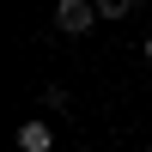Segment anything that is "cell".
Here are the masks:
<instances>
[{
  "instance_id": "3957f363",
  "label": "cell",
  "mask_w": 152,
  "mask_h": 152,
  "mask_svg": "<svg viewBox=\"0 0 152 152\" xmlns=\"http://www.w3.org/2000/svg\"><path fill=\"white\" fill-rule=\"evenodd\" d=\"M134 0H97V18H128Z\"/></svg>"
},
{
  "instance_id": "277c9868",
  "label": "cell",
  "mask_w": 152,
  "mask_h": 152,
  "mask_svg": "<svg viewBox=\"0 0 152 152\" xmlns=\"http://www.w3.org/2000/svg\"><path fill=\"white\" fill-rule=\"evenodd\" d=\"M146 61H152V37H146Z\"/></svg>"
},
{
  "instance_id": "7a4b0ae2",
  "label": "cell",
  "mask_w": 152,
  "mask_h": 152,
  "mask_svg": "<svg viewBox=\"0 0 152 152\" xmlns=\"http://www.w3.org/2000/svg\"><path fill=\"white\" fill-rule=\"evenodd\" d=\"M18 152H61V146H55V134L31 116V122H18Z\"/></svg>"
},
{
  "instance_id": "6da1fadb",
  "label": "cell",
  "mask_w": 152,
  "mask_h": 152,
  "mask_svg": "<svg viewBox=\"0 0 152 152\" xmlns=\"http://www.w3.org/2000/svg\"><path fill=\"white\" fill-rule=\"evenodd\" d=\"M55 24H61L67 37H85V31L97 24V0H61V6H55Z\"/></svg>"
}]
</instances>
